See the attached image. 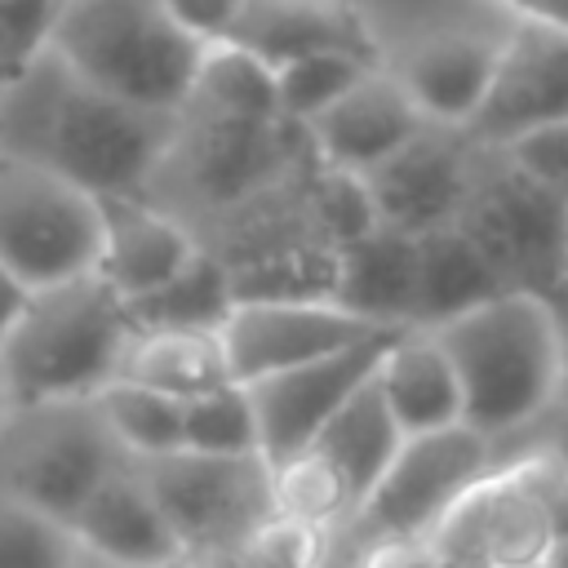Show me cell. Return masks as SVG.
I'll return each instance as SVG.
<instances>
[{
  "label": "cell",
  "mask_w": 568,
  "mask_h": 568,
  "mask_svg": "<svg viewBox=\"0 0 568 568\" xmlns=\"http://www.w3.org/2000/svg\"><path fill=\"white\" fill-rule=\"evenodd\" d=\"M173 129L178 111L129 106L84 84L49 49L0 89V151L75 182L93 200L142 195Z\"/></svg>",
  "instance_id": "cell-1"
},
{
  "label": "cell",
  "mask_w": 568,
  "mask_h": 568,
  "mask_svg": "<svg viewBox=\"0 0 568 568\" xmlns=\"http://www.w3.org/2000/svg\"><path fill=\"white\" fill-rule=\"evenodd\" d=\"M430 333L457 373L462 422L493 448L555 408L559 346L546 297L501 293Z\"/></svg>",
  "instance_id": "cell-2"
},
{
  "label": "cell",
  "mask_w": 568,
  "mask_h": 568,
  "mask_svg": "<svg viewBox=\"0 0 568 568\" xmlns=\"http://www.w3.org/2000/svg\"><path fill=\"white\" fill-rule=\"evenodd\" d=\"M311 164L306 133L288 120L253 124L178 111L173 142L142 195L186 222L200 240L226 213L297 182Z\"/></svg>",
  "instance_id": "cell-3"
},
{
  "label": "cell",
  "mask_w": 568,
  "mask_h": 568,
  "mask_svg": "<svg viewBox=\"0 0 568 568\" xmlns=\"http://www.w3.org/2000/svg\"><path fill=\"white\" fill-rule=\"evenodd\" d=\"M129 337V306L98 275L36 288L22 320L0 342L9 408L89 399L120 373Z\"/></svg>",
  "instance_id": "cell-4"
},
{
  "label": "cell",
  "mask_w": 568,
  "mask_h": 568,
  "mask_svg": "<svg viewBox=\"0 0 568 568\" xmlns=\"http://www.w3.org/2000/svg\"><path fill=\"white\" fill-rule=\"evenodd\" d=\"M49 53L93 89L173 115L191 93L204 44L191 40L160 0H62Z\"/></svg>",
  "instance_id": "cell-5"
},
{
  "label": "cell",
  "mask_w": 568,
  "mask_h": 568,
  "mask_svg": "<svg viewBox=\"0 0 568 568\" xmlns=\"http://www.w3.org/2000/svg\"><path fill=\"white\" fill-rule=\"evenodd\" d=\"M129 466L169 519L186 555V568L248 564V555L280 528L271 497L275 470L257 453L209 457L178 448Z\"/></svg>",
  "instance_id": "cell-6"
},
{
  "label": "cell",
  "mask_w": 568,
  "mask_h": 568,
  "mask_svg": "<svg viewBox=\"0 0 568 568\" xmlns=\"http://www.w3.org/2000/svg\"><path fill=\"white\" fill-rule=\"evenodd\" d=\"M129 457L102 426L93 399H53L31 408H9L0 426V493L71 519L84 497L124 470Z\"/></svg>",
  "instance_id": "cell-7"
},
{
  "label": "cell",
  "mask_w": 568,
  "mask_h": 568,
  "mask_svg": "<svg viewBox=\"0 0 568 568\" xmlns=\"http://www.w3.org/2000/svg\"><path fill=\"white\" fill-rule=\"evenodd\" d=\"M102 204L75 182L0 151V266L31 293L93 275Z\"/></svg>",
  "instance_id": "cell-8"
},
{
  "label": "cell",
  "mask_w": 568,
  "mask_h": 568,
  "mask_svg": "<svg viewBox=\"0 0 568 568\" xmlns=\"http://www.w3.org/2000/svg\"><path fill=\"white\" fill-rule=\"evenodd\" d=\"M457 231L493 262L510 293L546 297L568 275L564 195L537 186L497 151L479 146L475 186L457 217Z\"/></svg>",
  "instance_id": "cell-9"
},
{
  "label": "cell",
  "mask_w": 568,
  "mask_h": 568,
  "mask_svg": "<svg viewBox=\"0 0 568 568\" xmlns=\"http://www.w3.org/2000/svg\"><path fill=\"white\" fill-rule=\"evenodd\" d=\"M506 27H510L506 9L475 0L466 13L390 44L382 53V67L426 115V124L466 129L497 71Z\"/></svg>",
  "instance_id": "cell-10"
},
{
  "label": "cell",
  "mask_w": 568,
  "mask_h": 568,
  "mask_svg": "<svg viewBox=\"0 0 568 568\" xmlns=\"http://www.w3.org/2000/svg\"><path fill=\"white\" fill-rule=\"evenodd\" d=\"M493 470V444L462 426L408 435L373 493L359 501V519L386 541H426L453 501Z\"/></svg>",
  "instance_id": "cell-11"
},
{
  "label": "cell",
  "mask_w": 568,
  "mask_h": 568,
  "mask_svg": "<svg viewBox=\"0 0 568 568\" xmlns=\"http://www.w3.org/2000/svg\"><path fill=\"white\" fill-rule=\"evenodd\" d=\"M426 550L439 568H550L559 541L519 470L493 466L435 524Z\"/></svg>",
  "instance_id": "cell-12"
},
{
  "label": "cell",
  "mask_w": 568,
  "mask_h": 568,
  "mask_svg": "<svg viewBox=\"0 0 568 568\" xmlns=\"http://www.w3.org/2000/svg\"><path fill=\"white\" fill-rule=\"evenodd\" d=\"M479 169V146L462 129L426 124L399 151H390L377 169L364 173V191L373 200L377 226L399 235H426L457 226Z\"/></svg>",
  "instance_id": "cell-13"
},
{
  "label": "cell",
  "mask_w": 568,
  "mask_h": 568,
  "mask_svg": "<svg viewBox=\"0 0 568 568\" xmlns=\"http://www.w3.org/2000/svg\"><path fill=\"white\" fill-rule=\"evenodd\" d=\"M550 120H568V22L510 13L488 93L462 133L493 151Z\"/></svg>",
  "instance_id": "cell-14"
},
{
  "label": "cell",
  "mask_w": 568,
  "mask_h": 568,
  "mask_svg": "<svg viewBox=\"0 0 568 568\" xmlns=\"http://www.w3.org/2000/svg\"><path fill=\"white\" fill-rule=\"evenodd\" d=\"M382 333L386 328H373L333 302H235L217 324L226 373L240 386L351 351Z\"/></svg>",
  "instance_id": "cell-15"
},
{
  "label": "cell",
  "mask_w": 568,
  "mask_h": 568,
  "mask_svg": "<svg viewBox=\"0 0 568 568\" xmlns=\"http://www.w3.org/2000/svg\"><path fill=\"white\" fill-rule=\"evenodd\" d=\"M390 333L359 342L351 351L271 373L248 382V408H253V426H257V453L271 470H280L284 462H293L315 435L320 426L373 377L382 351H386Z\"/></svg>",
  "instance_id": "cell-16"
},
{
  "label": "cell",
  "mask_w": 568,
  "mask_h": 568,
  "mask_svg": "<svg viewBox=\"0 0 568 568\" xmlns=\"http://www.w3.org/2000/svg\"><path fill=\"white\" fill-rule=\"evenodd\" d=\"M422 129H426V115L408 102V93L395 84L386 67L364 71L333 106H324L315 120L302 124L311 160L355 178L377 169L390 151H399Z\"/></svg>",
  "instance_id": "cell-17"
},
{
  "label": "cell",
  "mask_w": 568,
  "mask_h": 568,
  "mask_svg": "<svg viewBox=\"0 0 568 568\" xmlns=\"http://www.w3.org/2000/svg\"><path fill=\"white\" fill-rule=\"evenodd\" d=\"M98 204H102V240H98L93 275L124 306L169 284L200 253L191 226L164 213L160 204H151L146 195H111Z\"/></svg>",
  "instance_id": "cell-18"
},
{
  "label": "cell",
  "mask_w": 568,
  "mask_h": 568,
  "mask_svg": "<svg viewBox=\"0 0 568 568\" xmlns=\"http://www.w3.org/2000/svg\"><path fill=\"white\" fill-rule=\"evenodd\" d=\"M80 555L98 568H186V555L133 466L102 479L67 519Z\"/></svg>",
  "instance_id": "cell-19"
},
{
  "label": "cell",
  "mask_w": 568,
  "mask_h": 568,
  "mask_svg": "<svg viewBox=\"0 0 568 568\" xmlns=\"http://www.w3.org/2000/svg\"><path fill=\"white\" fill-rule=\"evenodd\" d=\"M231 44L271 67L302 53H355L382 67V44L351 0H244Z\"/></svg>",
  "instance_id": "cell-20"
},
{
  "label": "cell",
  "mask_w": 568,
  "mask_h": 568,
  "mask_svg": "<svg viewBox=\"0 0 568 568\" xmlns=\"http://www.w3.org/2000/svg\"><path fill=\"white\" fill-rule=\"evenodd\" d=\"M390 422L399 426V435H430V430H448L462 426V390H457V373L444 355V346L435 342L430 328H399L390 333L377 373H373Z\"/></svg>",
  "instance_id": "cell-21"
},
{
  "label": "cell",
  "mask_w": 568,
  "mask_h": 568,
  "mask_svg": "<svg viewBox=\"0 0 568 568\" xmlns=\"http://www.w3.org/2000/svg\"><path fill=\"white\" fill-rule=\"evenodd\" d=\"M413 275L417 240L390 226H373L368 235L337 248L333 306L386 333L413 328Z\"/></svg>",
  "instance_id": "cell-22"
},
{
  "label": "cell",
  "mask_w": 568,
  "mask_h": 568,
  "mask_svg": "<svg viewBox=\"0 0 568 568\" xmlns=\"http://www.w3.org/2000/svg\"><path fill=\"white\" fill-rule=\"evenodd\" d=\"M510 293L493 262L457 231H426L417 235V275H413V328H435L457 320L493 297Z\"/></svg>",
  "instance_id": "cell-23"
},
{
  "label": "cell",
  "mask_w": 568,
  "mask_h": 568,
  "mask_svg": "<svg viewBox=\"0 0 568 568\" xmlns=\"http://www.w3.org/2000/svg\"><path fill=\"white\" fill-rule=\"evenodd\" d=\"M373 373H377V368H373ZM399 444H404V435H399V426L390 422L377 382L368 377V382L320 426V435H315L302 453H311L315 462H324V466L346 484V493H351L355 501H364V497L373 493V484L382 479V470L390 466V457L399 453Z\"/></svg>",
  "instance_id": "cell-24"
},
{
  "label": "cell",
  "mask_w": 568,
  "mask_h": 568,
  "mask_svg": "<svg viewBox=\"0 0 568 568\" xmlns=\"http://www.w3.org/2000/svg\"><path fill=\"white\" fill-rule=\"evenodd\" d=\"M115 377H129L178 404L231 382L222 342L209 328H133Z\"/></svg>",
  "instance_id": "cell-25"
},
{
  "label": "cell",
  "mask_w": 568,
  "mask_h": 568,
  "mask_svg": "<svg viewBox=\"0 0 568 568\" xmlns=\"http://www.w3.org/2000/svg\"><path fill=\"white\" fill-rule=\"evenodd\" d=\"M182 111H200V115H217V120L271 124V120H280L275 67L262 62L257 53L231 44V40L204 44Z\"/></svg>",
  "instance_id": "cell-26"
},
{
  "label": "cell",
  "mask_w": 568,
  "mask_h": 568,
  "mask_svg": "<svg viewBox=\"0 0 568 568\" xmlns=\"http://www.w3.org/2000/svg\"><path fill=\"white\" fill-rule=\"evenodd\" d=\"M333 284H337V248L320 240H297L226 266L231 306L235 302H333Z\"/></svg>",
  "instance_id": "cell-27"
},
{
  "label": "cell",
  "mask_w": 568,
  "mask_h": 568,
  "mask_svg": "<svg viewBox=\"0 0 568 568\" xmlns=\"http://www.w3.org/2000/svg\"><path fill=\"white\" fill-rule=\"evenodd\" d=\"M89 399L129 462H146V457H164V453L182 448V404L178 399L146 390L129 377H111Z\"/></svg>",
  "instance_id": "cell-28"
},
{
  "label": "cell",
  "mask_w": 568,
  "mask_h": 568,
  "mask_svg": "<svg viewBox=\"0 0 568 568\" xmlns=\"http://www.w3.org/2000/svg\"><path fill=\"white\" fill-rule=\"evenodd\" d=\"M226 311H231L226 266L204 248L169 284H160L142 302H129L133 328H209V333H217Z\"/></svg>",
  "instance_id": "cell-29"
},
{
  "label": "cell",
  "mask_w": 568,
  "mask_h": 568,
  "mask_svg": "<svg viewBox=\"0 0 568 568\" xmlns=\"http://www.w3.org/2000/svg\"><path fill=\"white\" fill-rule=\"evenodd\" d=\"M377 62H364L355 53H302L293 62L275 67V98H280V120L288 124H306L315 120L324 106H333L364 71H373Z\"/></svg>",
  "instance_id": "cell-30"
},
{
  "label": "cell",
  "mask_w": 568,
  "mask_h": 568,
  "mask_svg": "<svg viewBox=\"0 0 568 568\" xmlns=\"http://www.w3.org/2000/svg\"><path fill=\"white\" fill-rule=\"evenodd\" d=\"M302 209H306V222H311L315 240L328 244V248H342V244H351V240H359V235H368L377 226L373 200L364 191V178L342 173V169H324V164L306 169Z\"/></svg>",
  "instance_id": "cell-31"
},
{
  "label": "cell",
  "mask_w": 568,
  "mask_h": 568,
  "mask_svg": "<svg viewBox=\"0 0 568 568\" xmlns=\"http://www.w3.org/2000/svg\"><path fill=\"white\" fill-rule=\"evenodd\" d=\"M182 448L186 453H209V457L257 453V426H253L248 390L240 382H226L217 390H204V395L186 399L182 404Z\"/></svg>",
  "instance_id": "cell-32"
},
{
  "label": "cell",
  "mask_w": 568,
  "mask_h": 568,
  "mask_svg": "<svg viewBox=\"0 0 568 568\" xmlns=\"http://www.w3.org/2000/svg\"><path fill=\"white\" fill-rule=\"evenodd\" d=\"M0 568H84L71 528L0 493Z\"/></svg>",
  "instance_id": "cell-33"
},
{
  "label": "cell",
  "mask_w": 568,
  "mask_h": 568,
  "mask_svg": "<svg viewBox=\"0 0 568 568\" xmlns=\"http://www.w3.org/2000/svg\"><path fill=\"white\" fill-rule=\"evenodd\" d=\"M510 169H519L524 178H532L537 186L568 195V120H550L537 124L501 146H493Z\"/></svg>",
  "instance_id": "cell-34"
},
{
  "label": "cell",
  "mask_w": 568,
  "mask_h": 568,
  "mask_svg": "<svg viewBox=\"0 0 568 568\" xmlns=\"http://www.w3.org/2000/svg\"><path fill=\"white\" fill-rule=\"evenodd\" d=\"M62 0H0V75H18L49 49Z\"/></svg>",
  "instance_id": "cell-35"
},
{
  "label": "cell",
  "mask_w": 568,
  "mask_h": 568,
  "mask_svg": "<svg viewBox=\"0 0 568 568\" xmlns=\"http://www.w3.org/2000/svg\"><path fill=\"white\" fill-rule=\"evenodd\" d=\"M497 466H515L519 479L537 493V501H541V510H546V519L555 528V541L564 550L568 546V466L546 448H515Z\"/></svg>",
  "instance_id": "cell-36"
},
{
  "label": "cell",
  "mask_w": 568,
  "mask_h": 568,
  "mask_svg": "<svg viewBox=\"0 0 568 568\" xmlns=\"http://www.w3.org/2000/svg\"><path fill=\"white\" fill-rule=\"evenodd\" d=\"M160 4L200 44L231 40V31L240 22V9H244V0H160Z\"/></svg>",
  "instance_id": "cell-37"
},
{
  "label": "cell",
  "mask_w": 568,
  "mask_h": 568,
  "mask_svg": "<svg viewBox=\"0 0 568 568\" xmlns=\"http://www.w3.org/2000/svg\"><path fill=\"white\" fill-rule=\"evenodd\" d=\"M515 448H546V453H555V457L568 466V413H564V408H550V413L537 417L528 430H519V435H510L506 444H497V448H493V466H497L506 453H515Z\"/></svg>",
  "instance_id": "cell-38"
},
{
  "label": "cell",
  "mask_w": 568,
  "mask_h": 568,
  "mask_svg": "<svg viewBox=\"0 0 568 568\" xmlns=\"http://www.w3.org/2000/svg\"><path fill=\"white\" fill-rule=\"evenodd\" d=\"M550 320H555V346H559V390H555V408L568 413V275L546 293Z\"/></svg>",
  "instance_id": "cell-39"
},
{
  "label": "cell",
  "mask_w": 568,
  "mask_h": 568,
  "mask_svg": "<svg viewBox=\"0 0 568 568\" xmlns=\"http://www.w3.org/2000/svg\"><path fill=\"white\" fill-rule=\"evenodd\" d=\"M27 302H31V288H27L18 275H9V271L0 266V342L13 333V324H18L22 311H27Z\"/></svg>",
  "instance_id": "cell-40"
},
{
  "label": "cell",
  "mask_w": 568,
  "mask_h": 568,
  "mask_svg": "<svg viewBox=\"0 0 568 568\" xmlns=\"http://www.w3.org/2000/svg\"><path fill=\"white\" fill-rule=\"evenodd\" d=\"M373 568H439L435 555L426 550V541H395V546H382Z\"/></svg>",
  "instance_id": "cell-41"
},
{
  "label": "cell",
  "mask_w": 568,
  "mask_h": 568,
  "mask_svg": "<svg viewBox=\"0 0 568 568\" xmlns=\"http://www.w3.org/2000/svg\"><path fill=\"white\" fill-rule=\"evenodd\" d=\"M479 4H497V9H506V13H528V18L568 22V0H479Z\"/></svg>",
  "instance_id": "cell-42"
},
{
  "label": "cell",
  "mask_w": 568,
  "mask_h": 568,
  "mask_svg": "<svg viewBox=\"0 0 568 568\" xmlns=\"http://www.w3.org/2000/svg\"><path fill=\"white\" fill-rule=\"evenodd\" d=\"M4 417H9V390H4V373H0V426H4Z\"/></svg>",
  "instance_id": "cell-43"
},
{
  "label": "cell",
  "mask_w": 568,
  "mask_h": 568,
  "mask_svg": "<svg viewBox=\"0 0 568 568\" xmlns=\"http://www.w3.org/2000/svg\"><path fill=\"white\" fill-rule=\"evenodd\" d=\"M564 240H568V195H564Z\"/></svg>",
  "instance_id": "cell-44"
},
{
  "label": "cell",
  "mask_w": 568,
  "mask_h": 568,
  "mask_svg": "<svg viewBox=\"0 0 568 568\" xmlns=\"http://www.w3.org/2000/svg\"><path fill=\"white\" fill-rule=\"evenodd\" d=\"M0 89H4V75H0Z\"/></svg>",
  "instance_id": "cell-45"
},
{
  "label": "cell",
  "mask_w": 568,
  "mask_h": 568,
  "mask_svg": "<svg viewBox=\"0 0 568 568\" xmlns=\"http://www.w3.org/2000/svg\"><path fill=\"white\" fill-rule=\"evenodd\" d=\"M84 564H89V559H84ZM89 568H98V564H89Z\"/></svg>",
  "instance_id": "cell-46"
}]
</instances>
